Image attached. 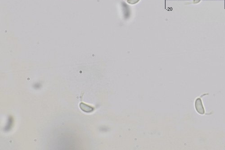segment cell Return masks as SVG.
Returning <instances> with one entry per match:
<instances>
[{
	"label": "cell",
	"instance_id": "7a4b0ae2",
	"mask_svg": "<svg viewBox=\"0 0 225 150\" xmlns=\"http://www.w3.org/2000/svg\"><path fill=\"white\" fill-rule=\"evenodd\" d=\"M79 107L82 111L87 113L92 112L94 110V108L82 102L80 104Z\"/></svg>",
	"mask_w": 225,
	"mask_h": 150
},
{
	"label": "cell",
	"instance_id": "6da1fadb",
	"mask_svg": "<svg viewBox=\"0 0 225 150\" xmlns=\"http://www.w3.org/2000/svg\"><path fill=\"white\" fill-rule=\"evenodd\" d=\"M195 107L198 113L201 115H204L205 113L204 109L202 104V101L200 98H198L195 102Z\"/></svg>",
	"mask_w": 225,
	"mask_h": 150
},
{
	"label": "cell",
	"instance_id": "3957f363",
	"mask_svg": "<svg viewBox=\"0 0 225 150\" xmlns=\"http://www.w3.org/2000/svg\"><path fill=\"white\" fill-rule=\"evenodd\" d=\"M200 0H196L197 2L198 3H199V2H200Z\"/></svg>",
	"mask_w": 225,
	"mask_h": 150
}]
</instances>
